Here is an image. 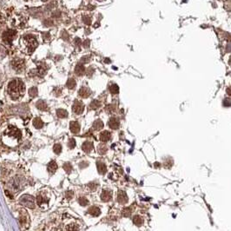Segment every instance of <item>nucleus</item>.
I'll return each mask as SVG.
<instances>
[{
	"instance_id": "nucleus-25",
	"label": "nucleus",
	"mask_w": 231,
	"mask_h": 231,
	"mask_svg": "<svg viewBox=\"0 0 231 231\" xmlns=\"http://www.w3.org/2000/svg\"><path fill=\"white\" fill-rule=\"evenodd\" d=\"M100 106H101V103L99 102L98 100H93L92 102L90 103V108L93 109V110L98 109Z\"/></svg>"
},
{
	"instance_id": "nucleus-33",
	"label": "nucleus",
	"mask_w": 231,
	"mask_h": 231,
	"mask_svg": "<svg viewBox=\"0 0 231 231\" xmlns=\"http://www.w3.org/2000/svg\"><path fill=\"white\" fill-rule=\"evenodd\" d=\"M68 146H69V149H74L75 146H76V140L74 138L69 139V141H68Z\"/></svg>"
},
{
	"instance_id": "nucleus-3",
	"label": "nucleus",
	"mask_w": 231,
	"mask_h": 231,
	"mask_svg": "<svg viewBox=\"0 0 231 231\" xmlns=\"http://www.w3.org/2000/svg\"><path fill=\"white\" fill-rule=\"evenodd\" d=\"M19 222L21 224V226L24 229L28 228L30 225V222H31L30 216H29V214L24 209L19 210Z\"/></svg>"
},
{
	"instance_id": "nucleus-26",
	"label": "nucleus",
	"mask_w": 231,
	"mask_h": 231,
	"mask_svg": "<svg viewBox=\"0 0 231 231\" xmlns=\"http://www.w3.org/2000/svg\"><path fill=\"white\" fill-rule=\"evenodd\" d=\"M133 222L136 226H141L143 223V219L141 216H136L133 219Z\"/></svg>"
},
{
	"instance_id": "nucleus-41",
	"label": "nucleus",
	"mask_w": 231,
	"mask_h": 231,
	"mask_svg": "<svg viewBox=\"0 0 231 231\" xmlns=\"http://www.w3.org/2000/svg\"><path fill=\"white\" fill-rule=\"evenodd\" d=\"M73 195H74L73 191H70V190H69V191H68V192L66 193V197L69 199H71L73 197Z\"/></svg>"
},
{
	"instance_id": "nucleus-20",
	"label": "nucleus",
	"mask_w": 231,
	"mask_h": 231,
	"mask_svg": "<svg viewBox=\"0 0 231 231\" xmlns=\"http://www.w3.org/2000/svg\"><path fill=\"white\" fill-rule=\"evenodd\" d=\"M36 107H37L38 110H41V111H46L47 109H48V105H47V103L44 100L37 101V103H36Z\"/></svg>"
},
{
	"instance_id": "nucleus-12",
	"label": "nucleus",
	"mask_w": 231,
	"mask_h": 231,
	"mask_svg": "<svg viewBox=\"0 0 231 231\" xmlns=\"http://www.w3.org/2000/svg\"><path fill=\"white\" fill-rule=\"evenodd\" d=\"M117 201L118 203L120 204H126L128 202V197H127V195L125 194V192L124 191H119L118 194H117Z\"/></svg>"
},
{
	"instance_id": "nucleus-14",
	"label": "nucleus",
	"mask_w": 231,
	"mask_h": 231,
	"mask_svg": "<svg viewBox=\"0 0 231 231\" xmlns=\"http://www.w3.org/2000/svg\"><path fill=\"white\" fill-rule=\"evenodd\" d=\"M84 72H85V68H84V66L82 64H78V65L76 66V68H75V73H76L77 76L81 77V76H83L84 74Z\"/></svg>"
},
{
	"instance_id": "nucleus-50",
	"label": "nucleus",
	"mask_w": 231,
	"mask_h": 231,
	"mask_svg": "<svg viewBox=\"0 0 231 231\" xmlns=\"http://www.w3.org/2000/svg\"><path fill=\"white\" fill-rule=\"evenodd\" d=\"M230 63H231V57H230Z\"/></svg>"
},
{
	"instance_id": "nucleus-16",
	"label": "nucleus",
	"mask_w": 231,
	"mask_h": 231,
	"mask_svg": "<svg viewBox=\"0 0 231 231\" xmlns=\"http://www.w3.org/2000/svg\"><path fill=\"white\" fill-rule=\"evenodd\" d=\"M88 213L90 214L92 216H98L101 214V210H100V208H97L96 206H92L88 209Z\"/></svg>"
},
{
	"instance_id": "nucleus-43",
	"label": "nucleus",
	"mask_w": 231,
	"mask_h": 231,
	"mask_svg": "<svg viewBox=\"0 0 231 231\" xmlns=\"http://www.w3.org/2000/svg\"><path fill=\"white\" fill-rule=\"evenodd\" d=\"M93 72H94V69H93L92 68H90V69H88V70H87V73H86V74H87L88 77H91L93 74Z\"/></svg>"
},
{
	"instance_id": "nucleus-1",
	"label": "nucleus",
	"mask_w": 231,
	"mask_h": 231,
	"mask_svg": "<svg viewBox=\"0 0 231 231\" xmlns=\"http://www.w3.org/2000/svg\"><path fill=\"white\" fill-rule=\"evenodd\" d=\"M7 91L11 99L18 100L23 97L24 94V91H25L24 83H23V81H21L19 78L13 79L8 84Z\"/></svg>"
},
{
	"instance_id": "nucleus-30",
	"label": "nucleus",
	"mask_w": 231,
	"mask_h": 231,
	"mask_svg": "<svg viewBox=\"0 0 231 231\" xmlns=\"http://www.w3.org/2000/svg\"><path fill=\"white\" fill-rule=\"evenodd\" d=\"M110 91L112 94H117L118 91H119V88H118V86L116 84H112L110 87Z\"/></svg>"
},
{
	"instance_id": "nucleus-46",
	"label": "nucleus",
	"mask_w": 231,
	"mask_h": 231,
	"mask_svg": "<svg viewBox=\"0 0 231 231\" xmlns=\"http://www.w3.org/2000/svg\"><path fill=\"white\" fill-rule=\"evenodd\" d=\"M83 45L85 47V48H88L89 45H90V41H89V40H85V41L83 43Z\"/></svg>"
},
{
	"instance_id": "nucleus-2",
	"label": "nucleus",
	"mask_w": 231,
	"mask_h": 231,
	"mask_svg": "<svg viewBox=\"0 0 231 231\" xmlns=\"http://www.w3.org/2000/svg\"><path fill=\"white\" fill-rule=\"evenodd\" d=\"M19 204H22L23 206H25L29 208H35V201L34 197L30 195H23L19 199Z\"/></svg>"
},
{
	"instance_id": "nucleus-49",
	"label": "nucleus",
	"mask_w": 231,
	"mask_h": 231,
	"mask_svg": "<svg viewBox=\"0 0 231 231\" xmlns=\"http://www.w3.org/2000/svg\"><path fill=\"white\" fill-rule=\"evenodd\" d=\"M42 1H44V2H46V1H48V0H42Z\"/></svg>"
},
{
	"instance_id": "nucleus-22",
	"label": "nucleus",
	"mask_w": 231,
	"mask_h": 231,
	"mask_svg": "<svg viewBox=\"0 0 231 231\" xmlns=\"http://www.w3.org/2000/svg\"><path fill=\"white\" fill-rule=\"evenodd\" d=\"M92 128L93 129H95V130H100V129H102L103 128V123L102 121L99 120V119H97L94 122V124L92 125Z\"/></svg>"
},
{
	"instance_id": "nucleus-40",
	"label": "nucleus",
	"mask_w": 231,
	"mask_h": 231,
	"mask_svg": "<svg viewBox=\"0 0 231 231\" xmlns=\"http://www.w3.org/2000/svg\"><path fill=\"white\" fill-rule=\"evenodd\" d=\"M61 37H63V39H64V40H67V39L69 38V35H68V34L66 33V32H65V31H64L63 32L61 33Z\"/></svg>"
},
{
	"instance_id": "nucleus-11",
	"label": "nucleus",
	"mask_w": 231,
	"mask_h": 231,
	"mask_svg": "<svg viewBox=\"0 0 231 231\" xmlns=\"http://www.w3.org/2000/svg\"><path fill=\"white\" fill-rule=\"evenodd\" d=\"M111 197H112V192H111V190H103L102 192V194H101V199H102V201H103V202H109L110 200H111Z\"/></svg>"
},
{
	"instance_id": "nucleus-7",
	"label": "nucleus",
	"mask_w": 231,
	"mask_h": 231,
	"mask_svg": "<svg viewBox=\"0 0 231 231\" xmlns=\"http://www.w3.org/2000/svg\"><path fill=\"white\" fill-rule=\"evenodd\" d=\"M11 65H12V67L15 70L21 71L24 68V61L23 59H20V58H16L12 61Z\"/></svg>"
},
{
	"instance_id": "nucleus-39",
	"label": "nucleus",
	"mask_w": 231,
	"mask_h": 231,
	"mask_svg": "<svg viewBox=\"0 0 231 231\" xmlns=\"http://www.w3.org/2000/svg\"><path fill=\"white\" fill-rule=\"evenodd\" d=\"M83 23H86V24H90V18H88V17H83Z\"/></svg>"
},
{
	"instance_id": "nucleus-35",
	"label": "nucleus",
	"mask_w": 231,
	"mask_h": 231,
	"mask_svg": "<svg viewBox=\"0 0 231 231\" xmlns=\"http://www.w3.org/2000/svg\"><path fill=\"white\" fill-rule=\"evenodd\" d=\"M90 61V56H84L81 58V63L82 64H87Z\"/></svg>"
},
{
	"instance_id": "nucleus-34",
	"label": "nucleus",
	"mask_w": 231,
	"mask_h": 231,
	"mask_svg": "<svg viewBox=\"0 0 231 231\" xmlns=\"http://www.w3.org/2000/svg\"><path fill=\"white\" fill-rule=\"evenodd\" d=\"M88 187H89V189L91 190V191H95V190L97 189L98 184L96 183H90L88 184Z\"/></svg>"
},
{
	"instance_id": "nucleus-5",
	"label": "nucleus",
	"mask_w": 231,
	"mask_h": 231,
	"mask_svg": "<svg viewBox=\"0 0 231 231\" xmlns=\"http://www.w3.org/2000/svg\"><path fill=\"white\" fill-rule=\"evenodd\" d=\"M16 31H13V30H9L7 32H5L3 35V39L5 43H8V44H10L12 40H13L15 37H16Z\"/></svg>"
},
{
	"instance_id": "nucleus-37",
	"label": "nucleus",
	"mask_w": 231,
	"mask_h": 231,
	"mask_svg": "<svg viewBox=\"0 0 231 231\" xmlns=\"http://www.w3.org/2000/svg\"><path fill=\"white\" fill-rule=\"evenodd\" d=\"M223 105L226 107H229L231 105V100L230 99H229V98H226V99H224V101H223Z\"/></svg>"
},
{
	"instance_id": "nucleus-36",
	"label": "nucleus",
	"mask_w": 231,
	"mask_h": 231,
	"mask_svg": "<svg viewBox=\"0 0 231 231\" xmlns=\"http://www.w3.org/2000/svg\"><path fill=\"white\" fill-rule=\"evenodd\" d=\"M66 229H68V230H78L79 228L77 226V224H70V225L67 227Z\"/></svg>"
},
{
	"instance_id": "nucleus-17",
	"label": "nucleus",
	"mask_w": 231,
	"mask_h": 231,
	"mask_svg": "<svg viewBox=\"0 0 231 231\" xmlns=\"http://www.w3.org/2000/svg\"><path fill=\"white\" fill-rule=\"evenodd\" d=\"M109 126L111 127V129H116L119 127V121H118V119H116V117H111L110 121H109Z\"/></svg>"
},
{
	"instance_id": "nucleus-27",
	"label": "nucleus",
	"mask_w": 231,
	"mask_h": 231,
	"mask_svg": "<svg viewBox=\"0 0 231 231\" xmlns=\"http://www.w3.org/2000/svg\"><path fill=\"white\" fill-rule=\"evenodd\" d=\"M28 92H29V95H30L31 97H35L37 96V93H38V91H37V87H32V88L29 89V91H28Z\"/></svg>"
},
{
	"instance_id": "nucleus-29",
	"label": "nucleus",
	"mask_w": 231,
	"mask_h": 231,
	"mask_svg": "<svg viewBox=\"0 0 231 231\" xmlns=\"http://www.w3.org/2000/svg\"><path fill=\"white\" fill-rule=\"evenodd\" d=\"M53 150H54V152L56 154H57V155H59L62 151V146H61V144L59 143H57L55 144L54 146H53Z\"/></svg>"
},
{
	"instance_id": "nucleus-32",
	"label": "nucleus",
	"mask_w": 231,
	"mask_h": 231,
	"mask_svg": "<svg viewBox=\"0 0 231 231\" xmlns=\"http://www.w3.org/2000/svg\"><path fill=\"white\" fill-rule=\"evenodd\" d=\"M97 150H98V152L100 153V154H105L107 151V148L106 146H104L103 144H101V145H99L98 146V149H97Z\"/></svg>"
},
{
	"instance_id": "nucleus-47",
	"label": "nucleus",
	"mask_w": 231,
	"mask_h": 231,
	"mask_svg": "<svg viewBox=\"0 0 231 231\" xmlns=\"http://www.w3.org/2000/svg\"><path fill=\"white\" fill-rule=\"evenodd\" d=\"M114 110H115V107L113 106V105H109V106L107 107V111H113Z\"/></svg>"
},
{
	"instance_id": "nucleus-45",
	"label": "nucleus",
	"mask_w": 231,
	"mask_h": 231,
	"mask_svg": "<svg viewBox=\"0 0 231 231\" xmlns=\"http://www.w3.org/2000/svg\"><path fill=\"white\" fill-rule=\"evenodd\" d=\"M74 42H75V44H77V45H80V44H81V39L78 38H78H76V39L74 40Z\"/></svg>"
},
{
	"instance_id": "nucleus-15",
	"label": "nucleus",
	"mask_w": 231,
	"mask_h": 231,
	"mask_svg": "<svg viewBox=\"0 0 231 231\" xmlns=\"http://www.w3.org/2000/svg\"><path fill=\"white\" fill-rule=\"evenodd\" d=\"M111 137V134L109 132V131H103L102 133L100 134V140L102 141L103 143H106L108 142Z\"/></svg>"
},
{
	"instance_id": "nucleus-38",
	"label": "nucleus",
	"mask_w": 231,
	"mask_h": 231,
	"mask_svg": "<svg viewBox=\"0 0 231 231\" xmlns=\"http://www.w3.org/2000/svg\"><path fill=\"white\" fill-rule=\"evenodd\" d=\"M89 163L87 162H81L79 163V167H80V169H84V168H86V167H88Z\"/></svg>"
},
{
	"instance_id": "nucleus-28",
	"label": "nucleus",
	"mask_w": 231,
	"mask_h": 231,
	"mask_svg": "<svg viewBox=\"0 0 231 231\" xmlns=\"http://www.w3.org/2000/svg\"><path fill=\"white\" fill-rule=\"evenodd\" d=\"M78 203H79V204H80V205H82V206H86V205H88L89 204V201H88V199L86 198V197L82 196V197H79Z\"/></svg>"
},
{
	"instance_id": "nucleus-24",
	"label": "nucleus",
	"mask_w": 231,
	"mask_h": 231,
	"mask_svg": "<svg viewBox=\"0 0 231 231\" xmlns=\"http://www.w3.org/2000/svg\"><path fill=\"white\" fill-rule=\"evenodd\" d=\"M77 85V82L75 81V79L73 78H69L68 79V81H67V83H66V86L68 87L70 90H72V89L75 88V86Z\"/></svg>"
},
{
	"instance_id": "nucleus-23",
	"label": "nucleus",
	"mask_w": 231,
	"mask_h": 231,
	"mask_svg": "<svg viewBox=\"0 0 231 231\" xmlns=\"http://www.w3.org/2000/svg\"><path fill=\"white\" fill-rule=\"evenodd\" d=\"M57 115L59 118H66L68 116V112L63 109H58L57 111Z\"/></svg>"
},
{
	"instance_id": "nucleus-6",
	"label": "nucleus",
	"mask_w": 231,
	"mask_h": 231,
	"mask_svg": "<svg viewBox=\"0 0 231 231\" xmlns=\"http://www.w3.org/2000/svg\"><path fill=\"white\" fill-rule=\"evenodd\" d=\"M72 111L78 115L82 114L83 111H84V104L82 102L78 101V100H76L74 103H73V105H72Z\"/></svg>"
},
{
	"instance_id": "nucleus-18",
	"label": "nucleus",
	"mask_w": 231,
	"mask_h": 231,
	"mask_svg": "<svg viewBox=\"0 0 231 231\" xmlns=\"http://www.w3.org/2000/svg\"><path fill=\"white\" fill-rule=\"evenodd\" d=\"M97 170L99 172V174H101V175H103V174H105L107 171V168L106 165L102 162H97Z\"/></svg>"
},
{
	"instance_id": "nucleus-42",
	"label": "nucleus",
	"mask_w": 231,
	"mask_h": 231,
	"mask_svg": "<svg viewBox=\"0 0 231 231\" xmlns=\"http://www.w3.org/2000/svg\"><path fill=\"white\" fill-rule=\"evenodd\" d=\"M44 25H46V26H51V25L53 24V22L49 19V20H44Z\"/></svg>"
},
{
	"instance_id": "nucleus-48",
	"label": "nucleus",
	"mask_w": 231,
	"mask_h": 231,
	"mask_svg": "<svg viewBox=\"0 0 231 231\" xmlns=\"http://www.w3.org/2000/svg\"><path fill=\"white\" fill-rule=\"evenodd\" d=\"M227 93H228V95L231 96V87H229V88L227 89Z\"/></svg>"
},
{
	"instance_id": "nucleus-13",
	"label": "nucleus",
	"mask_w": 231,
	"mask_h": 231,
	"mask_svg": "<svg viewBox=\"0 0 231 231\" xmlns=\"http://www.w3.org/2000/svg\"><path fill=\"white\" fill-rule=\"evenodd\" d=\"M48 201H49V199H48V197L44 194H40L37 195V203L39 206H41V205L44 204H47Z\"/></svg>"
},
{
	"instance_id": "nucleus-4",
	"label": "nucleus",
	"mask_w": 231,
	"mask_h": 231,
	"mask_svg": "<svg viewBox=\"0 0 231 231\" xmlns=\"http://www.w3.org/2000/svg\"><path fill=\"white\" fill-rule=\"evenodd\" d=\"M24 40L26 42V45L30 53H32L37 46V39L35 38V37H33L32 35H27L24 37Z\"/></svg>"
},
{
	"instance_id": "nucleus-21",
	"label": "nucleus",
	"mask_w": 231,
	"mask_h": 231,
	"mask_svg": "<svg viewBox=\"0 0 231 231\" xmlns=\"http://www.w3.org/2000/svg\"><path fill=\"white\" fill-rule=\"evenodd\" d=\"M33 125H34V127L37 128V129H41V128H43V126H44V122L42 121L41 118L36 117V118H34V120H33Z\"/></svg>"
},
{
	"instance_id": "nucleus-44",
	"label": "nucleus",
	"mask_w": 231,
	"mask_h": 231,
	"mask_svg": "<svg viewBox=\"0 0 231 231\" xmlns=\"http://www.w3.org/2000/svg\"><path fill=\"white\" fill-rule=\"evenodd\" d=\"M52 16H53V17H55V18H59V17H60V11H59V10L54 11Z\"/></svg>"
},
{
	"instance_id": "nucleus-19",
	"label": "nucleus",
	"mask_w": 231,
	"mask_h": 231,
	"mask_svg": "<svg viewBox=\"0 0 231 231\" xmlns=\"http://www.w3.org/2000/svg\"><path fill=\"white\" fill-rule=\"evenodd\" d=\"M47 170L48 171L51 173V174H53V173H55L57 170V162L55 161H51V162H49V164H48V167H47Z\"/></svg>"
},
{
	"instance_id": "nucleus-8",
	"label": "nucleus",
	"mask_w": 231,
	"mask_h": 231,
	"mask_svg": "<svg viewBox=\"0 0 231 231\" xmlns=\"http://www.w3.org/2000/svg\"><path fill=\"white\" fill-rule=\"evenodd\" d=\"M80 124H79L78 122H77V121H72V122H70V124H69V129H70V131L72 132V133H74V134H78L79 132H80Z\"/></svg>"
},
{
	"instance_id": "nucleus-31",
	"label": "nucleus",
	"mask_w": 231,
	"mask_h": 231,
	"mask_svg": "<svg viewBox=\"0 0 231 231\" xmlns=\"http://www.w3.org/2000/svg\"><path fill=\"white\" fill-rule=\"evenodd\" d=\"M64 170L66 171V173H70L72 170V165L69 162H66L64 164Z\"/></svg>"
},
{
	"instance_id": "nucleus-9",
	"label": "nucleus",
	"mask_w": 231,
	"mask_h": 231,
	"mask_svg": "<svg viewBox=\"0 0 231 231\" xmlns=\"http://www.w3.org/2000/svg\"><path fill=\"white\" fill-rule=\"evenodd\" d=\"M78 94L81 97L87 98V97H89L91 95V90L89 88H87V87H82V88L79 90Z\"/></svg>"
},
{
	"instance_id": "nucleus-10",
	"label": "nucleus",
	"mask_w": 231,
	"mask_h": 231,
	"mask_svg": "<svg viewBox=\"0 0 231 231\" xmlns=\"http://www.w3.org/2000/svg\"><path fill=\"white\" fill-rule=\"evenodd\" d=\"M82 149H83V150L84 152L90 153L92 150L93 149H94L93 143L92 142H90V141H85V142L83 143V145H82Z\"/></svg>"
}]
</instances>
